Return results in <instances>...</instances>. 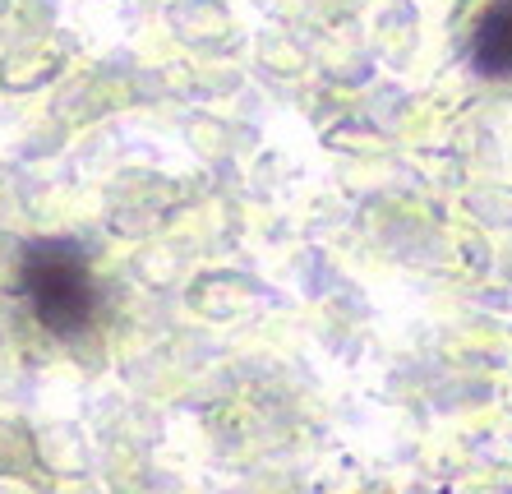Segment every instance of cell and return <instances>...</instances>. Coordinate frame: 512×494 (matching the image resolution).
I'll use <instances>...</instances> for the list:
<instances>
[{
	"label": "cell",
	"instance_id": "cell-1",
	"mask_svg": "<svg viewBox=\"0 0 512 494\" xmlns=\"http://www.w3.org/2000/svg\"><path fill=\"white\" fill-rule=\"evenodd\" d=\"M14 291L28 301L33 319L56 338H79L97 324V291L88 259L74 241H33L19 254V278Z\"/></svg>",
	"mask_w": 512,
	"mask_h": 494
},
{
	"label": "cell",
	"instance_id": "cell-2",
	"mask_svg": "<svg viewBox=\"0 0 512 494\" xmlns=\"http://www.w3.org/2000/svg\"><path fill=\"white\" fill-rule=\"evenodd\" d=\"M471 61L485 79H512V0H494L471 42Z\"/></svg>",
	"mask_w": 512,
	"mask_h": 494
}]
</instances>
